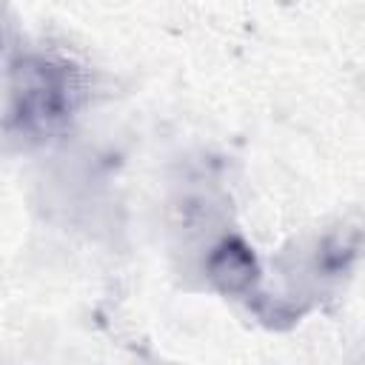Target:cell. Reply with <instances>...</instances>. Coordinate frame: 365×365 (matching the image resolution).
Here are the masks:
<instances>
[{
  "mask_svg": "<svg viewBox=\"0 0 365 365\" xmlns=\"http://www.w3.org/2000/svg\"><path fill=\"white\" fill-rule=\"evenodd\" d=\"M80 97V77L66 63L20 57L9 66V125L17 123L20 131H51L74 111Z\"/></svg>",
  "mask_w": 365,
  "mask_h": 365,
  "instance_id": "cell-1",
  "label": "cell"
},
{
  "mask_svg": "<svg viewBox=\"0 0 365 365\" xmlns=\"http://www.w3.org/2000/svg\"><path fill=\"white\" fill-rule=\"evenodd\" d=\"M202 268H205L208 282L225 297L248 294L259 277V262H257L254 251L248 248L245 240L231 237V234H225L208 245Z\"/></svg>",
  "mask_w": 365,
  "mask_h": 365,
  "instance_id": "cell-2",
  "label": "cell"
},
{
  "mask_svg": "<svg viewBox=\"0 0 365 365\" xmlns=\"http://www.w3.org/2000/svg\"><path fill=\"white\" fill-rule=\"evenodd\" d=\"M225 220V202L214 194H188L177 205V228L185 237H211Z\"/></svg>",
  "mask_w": 365,
  "mask_h": 365,
  "instance_id": "cell-3",
  "label": "cell"
},
{
  "mask_svg": "<svg viewBox=\"0 0 365 365\" xmlns=\"http://www.w3.org/2000/svg\"><path fill=\"white\" fill-rule=\"evenodd\" d=\"M359 248V228L351 225H339L331 234L322 237V242L317 245V268L325 274H339Z\"/></svg>",
  "mask_w": 365,
  "mask_h": 365,
  "instance_id": "cell-4",
  "label": "cell"
}]
</instances>
